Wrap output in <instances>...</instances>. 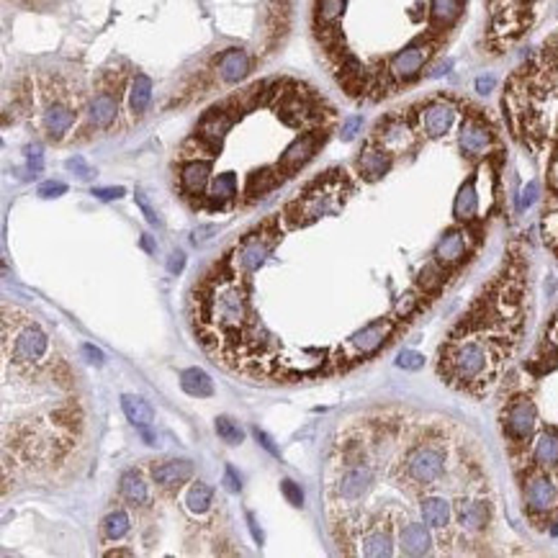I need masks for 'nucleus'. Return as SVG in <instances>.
Masks as SVG:
<instances>
[{
    "label": "nucleus",
    "mask_w": 558,
    "mask_h": 558,
    "mask_svg": "<svg viewBox=\"0 0 558 558\" xmlns=\"http://www.w3.org/2000/svg\"><path fill=\"white\" fill-rule=\"evenodd\" d=\"M185 268V255L178 250V252H170V257H168V270L173 273V276H178L180 270Z\"/></svg>",
    "instance_id": "nucleus-50"
},
{
    "label": "nucleus",
    "mask_w": 558,
    "mask_h": 558,
    "mask_svg": "<svg viewBox=\"0 0 558 558\" xmlns=\"http://www.w3.org/2000/svg\"><path fill=\"white\" fill-rule=\"evenodd\" d=\"M141 248H144V250H152V242H149V237H147V234H144V237H141Z\"/></svg>",
    "instance_id": "nucleus-57"
},
{
    "label": "nucleus",
    "mask_w": 558,
    "mask_h": 558,
    "mask_svg": "<svg viewBox=\"0 0 558 558\" xmlns=\"http://www.w3.org/2000/svg\"><path fill=\"white\" fill-rule=\"evenodd\" d=\"M237 196V178L234 173H224V175L214 178L211 191H209V198H211L214 206H224V201H232Z\"/></svg>",
    "instance_id": "nucleus-30"
},
{
    "label": "nucleus",
    "mask_w": 558,
    "mask_h": 558,
    "mask_svg": "<svg viewBox=\"0 0 558 558\" xmlns=\"http://www.w3.org/2000/svg\"><path fill=\"white\" fill-rule=\"evenodd\" d=\"M458 144L460 149L471 157H479L484 155L492 144V134H489V129L479 121H466L463 127H460V136H458Z\"/></svg>",
    "instance_id": "nucleus-16"
},
{
    "label": "nucleus",
    "mask_w": 558,
    "mask_h": 558,
    "mask_svg": "<svg viewBox=\"0 0 558 558\" xmlns=\"http://www.w3.org/2000/svg\"><path fill=\"white\" fill-rule=\"evenodd\" d=\"M124 188L121 185H106V188H93V196L100 198V201H116V198L124 196Z\"/></svg>",
    "instance_id": "nucleus-47"
},
{
    "label": "nucleus",
    "mask_w": 558,
    "mask_h": 558,
    "mask_svg": "<svg viewBox=\"0 0 558 558\" xmlns=\"http://www.w3.org/2000/svg\"><path fill=\"white\" fill-rule=\"evenodd\" d=\"M250 72V59L242 50H226L219 57V80L226 85H234L245 80V75Z\"/></svg>",
    "instance_id": "nucleus-17"
},
{
    "label": "nucleus",
    "mask_w": 558,
    "mask_h": 558,
    "mask_svg": "<svg viewBox=\"0 0 558 558\" xmlns=\"http://www.w3.org/2000/svg\"><path fill=\"white\" fill-rule=\"evenodd\" d=\"M134 201H136V206H139V209H141V214H144V219H147L149 224H152V226L160 224V216H157V211H155V209H152V204H149V198L144 196V193L136 191Z\"/></svg>",
    "instance_id": "nucleus-42"
},
{
    "label": "nucleus",
    "mask_w": 558,
    "mask_h": 558,
    "mask_svg": "<svg viewBox=\"0 0 558 558\" xmlns=\"http://www.w3.org/2000/svg\"><path fill=\"white\" fill-rule=\"evenodd\" d=\"M108 556H132V551H111Z\"/></svg>",
    "instance_id": "nucleus-58"
},
{
    "label": "nucleus",
    "mask_w": 558,
    "mask_h": 558,
    "mask_svg": "<svg viewBox=\"0 0 558 558\" xmlns=\"http://www.w3.org/2000/svg\"><path fill=\"white\" fill-rule=\"evenodd\" d=\"M36 193H39L42 198H59V196L67 193V185H64L62 180H47V183L39 185V191Z\"/></svg>",
    "instance_id": "nucleus-41"
},
{
    "label": "nucleus",
    "mask_w": 558,
    "mask_h": 558,
    "mask_svg": "<svg viewBox=\"0 0 558 558\" xmlns=\"http://www.w3.org/2000/svg\"><path fill=\"white\" fill-rule=\"evenodd\" d=\"M427 57H430V47H424V44H412V47L402 50L394 59H391V75L399 80L414 78V75L424 67Z\"/></svg>",
    "instance_id": "nucleus-9"
},
{
    "label": "nucleus",
    "mask_w": 558,
    "mask_h": 558,
    "mask_svg": "<svg viewBox=\"0 0 558 558\" xmlns=\"http://www.w3.org/2000/svg\"><path fill=\"white\" fill-rule=\"evenodd\" d=\"M64 168L70 170V173H75V175H78V178H83V180H88V178L93 175L91 165L85 163V160H83V157H80V155L70 157V160H67V163H64Z\"/></svg>",
    "instance_id": "nucleus-43"
},
{
    "label": "nucleus",
    "mask_w": 558,
    "mask_h": 558,
    "mask_svg": "<svg viewBox=\"0 0 558 558\" xmlns=\"http://www.w3.org/2000/svg\"><path fill=\"white\" fill-rule=\"evenodd\" d=\"M391 535L389 533H371V535L363 540V556H391L394 548H391Z\"/></svg>",
    "instance_id": "nucleus-35"
},
{
    "label": "nucleus",
    "mask_w": 558,
    "mask_h": 558,
    "mask_svg": "<svg viewBox=\"0 0 558 558\" xmlns=\"http://www.w3.org/2000/svg\"><path fill=\"white\" fill-rule=\"evenodd\" d=\"M248 525H250V533H252V537H255V543L257 545H262V533H260V528H257V523H255V517L252 515H248Z\"/></svg>",
    "instance_id": "nucleus-53"
},
{
    "label": "nucleus",
    "mask_w": 558,
    "mask_h": 558,
    "mask_svg": "<svg viewBox=\"0 0 558 558\" xmlns=\"http://www.w3.org/2000/svg\"><path fill=\"white\" fill-rule=\"evenodd\" d=\"M422 520L430 528H446L451 520V504L440 496H427L422 502Z\"/></svg>",
    "instance_id": "nucleus-25"
},
{
    "label": "nucleus",
    "mask_w": 558,
    "mask_h": 558,
    "mask_svg": "<svg viewBox=\"0 0 558 558\" xmlns=\"http://www.w3.org/2000/svg\"><path fill=\"white\" fill-rule=\"evenodd\" d=\"M121 496L129 504H147L149 499L147 484H144V479L136 471H127V474L121 476Z\"/></svg>",
    "instance_id": "nucleus-27"
},
{
    "label": "nucleus",
    "mask_w": 558,
    "mask_h": 558,
    "mask_svg": "<svg viewBox=\"0 0 558 558\" xmlns=\"http://www.w3.org/2000/svg\"><path fill=\"white\" fill-rule=\"evenodd\" d=\"M78 121V108L72 106L70 100L64 98H52L47 100V106L42 111V129L47 139L59 141Z\"/></svg>",
    "instance_id": "nucleus-4"
},
{
    "label": "nucleus",
    "mask_w": 558,
    "mask_h": 558,
    "mask_svg": "<svg viewBox=\"0 0 558 558\" xmlns=\"http://www.w3.org/2000/svg\"><path fill=\"white\" fill-rule=\"evenodd\" d=\"M121 409H124L127 419L134 424L136 430H141V427H152V422H155V409H152L141 396L124 394L121 396Z\"/></svg>",
    "instance_id": "nucleus-20"
},
{
    "label": "nucleus",
    "mask_w": 558,
    "mask_h": 558,
    "mask_svg": "<svg viewBox=\"0 0 558 558\" xmlns=\"http://www.w3.org/2000/svg\"><path fill=\"white\" fill-rule=\"evenodd\" d=\"M209 234H216V226H201V229H196V232H193V240L204 242V240H209Z\"/></svg>",
    "instance_id": "nucleus-54"
},
{
    "label": "nucleus",
    "mask_w": 558,
    "mask_h": 558,
    "mask_svg": "<svg viewBox=\"0 0 558 558\" xmlns=\"http://www.w3.org/2000/svg\"><path fill=\"white\" fill-rule=\"evenodd\" d=\"M270 248H273V242L265 240V234H248L240 248H237V268L242 273L257 270L270 255Z\"/></svg>",
    "instance_id": "nucleus-6"
},
{
    "label": "nucleus",
    "mask_w": 558,
    "mask_h": 558,
    "mask_svg": "<svg viewBox=\"0 0 558 558\" xmlns=\"http://www.w3.org/2000/svg\"><path fill=\"white\" fill-rule=\"evenodd\" d=\"M451 368H453V376L458 381H466V383L479 381L489 368V350L481 342H476V339L463 342V345H458L453 350Z\"/></svg>",
    "instance_id": "nucleus-3"
},
{
    "label": "nucleus",
    "mask_w": 558,
    "mask_h": 558,
    "mask_svg": "<svg viewBox=\"0 0 558 558\" xmlns=\"http://www.w3.org/2000/svg\"><path fill=\"white\" fill-rule=\"evenodd\" d=\"M180 389L185 394L206 399V396L214 394V381L211 376L206 373V371H201V368H185L183 373H180Z\"/></svg>",
    "instance_id": "nucleus-24"
},
{
    "label": "nucleus",
    "mask_w": 558,
    "mask_h": 558,
    "mask_svg": "<svg viewBox=\"0 0 558 558\" xmlns=\"http://www.w3.org/2000/svg\"><path fill=\"white\" fill-rule=\"evenodd\" d=\"M252 435H255V440H257V443H260V446L270 453V455H276V458H281V451H278V448H276V443H273V438H270L268 432L260 430V427H255Z\"/></svg>",
    "instance_id": "nucleus-46"
},
{
    "label": "nucleus",
    "mask_w": 558,
    "mask_h": 558,
    "mask_svg": "<svg viewBox=\"0 0 558 558\" xmlns=\"http://www.w3.org/2000/svg\"><path fill=\"white\" fill-rule=\"evenodd\" d=\"M209 175H211V165L204 163V160H193L180 170V185L188 196H198L209 183Z\"/></svg>",
    "instance_id": "nucleus-19"
},
{
    "label": "nucleus",
    "mask_w": 558,
    "mask_h": 558,
    "mask_svg": "<svg viewBox=\"0 0 558 558\" xmlns=\"http://www.w3.org/2000/svg\"><path fill=\"white\" fill-rule=\"evenodd\" d=\"M229 127H232V119H229L224 111H211L204 121H201V127H198V139L206 141V144H211V147H216V144H221V139H224V134L229 132Z\"/></svg>",
    "instance_id": "nucleus-22"
},
{
    "label": "nucleus",
    "mask_w": 558,
    "mask_h": 558,
    "mask_svg": "<svg viewBox=\"0 0 558 558\" xmlns=\"http://www.w3.org/2000/svg\"><path fill=\"white\" fill-rule=\"evenodd\" d=\"M281 492H283V496H286V502H289L291 507H304V492H301V487H298L296 481L283 479Z\"/></svg>",
    "instance_id": "nucleus-37"
},
{
    "label": "nucleus",
    "mask_w": 558,
    "mask_h": 558,
    "mask_svg": "<svg viewBox=\"0 0 558 558\" xmlns=\"http://www.w3.org/2000/svg\"><path fill=\"white\" fill-rule=\"evenodd\" d=\"M448 70H451V62H443L440 67H435V70H432L430 75H432V78H440V75H446Z\"/></svg>",
    "instance_id": "nucleus-56"
},
{
    "label": "nucleus",
    "mask_w": 558,
    "mask_h": 558,
    "mask_svg": "<svg viewBox=\"0 0 558 558\" xmlns=\"http://www.w3.org/2000/svg\"><path fill=\"white\" fill-rule=\"evenodd\" d=\"M487 507L481 502H466L460 504L458 509V523L466 528V530H481L487 525Z\"/></svg>",
    "instance_id": "nucleus-31"
},
{
    "label": "nucleus",
    "mask_w": 558,
    "mask_h": 558,
    "mask_svg": "<svg viewBox=\"0 0 558 558\" xmlns=\"http://www.w3.org/2000/svg\"><path fill=\"white\" fill-rule=\"evenodd\" d=\"M535 460L540 466H558V435L556 432H543L537 438Z\"/></svg>",
    "instance_id": "nucleus-32"
},
{
    "label": "nucleus",
    "mask_w": 558,
    "mask_h": 558,
    "mask_svg": "<svg viewBox=\"0 0 558 558\" xmlns=\"http://www.w3.org/2000/svg\"><path fill=\"white\" fill-rule=\"evenodd\" d=\"M553 535H558V523H556V528H553Z\"/></svg>",
    "instance_id": "nucleus-59"
},
{
    "label": "nucleus",
    "mask_w": 558,
    "mask_h": 558,
    "mask_svg": "<svg viewBox=\"0 0 558 558\" xmlns=\"http://www.w3.org/2000/svg\"><path fill=\"white\" fill-rule=\"evenodd\" d=\"M345 8V0H319V18L325 23L335 21Z\"/></svg>",
    "instance_id": "nucleus-39"
},
{
    "label": "nucleus",
    "mask_w": 558,
    "mask_h": 558,
    "mask_svg": "<svg viewBox=\"0 0 558 558\" xmlns=\"http://www.w3.org/2000/svg\"><path fill=\"white\" fill-rule=\"evenodd\" d=\"M389 332H391L389 322H386V319H378V322H373V325L358 330V332L350 337V347H353L358 355L373 353V350H378V347L383 345V339L389 337Z\"/></svg>",
    "instance_id": "nucleus-11"
},
{
    "label": "nucleus",
    "mask_w": 558,
    "mask_h": 558,
    "mask_svg": "<svg viewBox=\"0 0 558 558\" xmlns=\"http://www.w3.org/2000/svg\"><path fill=\"white\" fill-rule=\"evenodd\" d=\"M363 129V119L361 116H350V119L345 121V124H342V139L345 141H350V139H355V136H358V132H361Z\"/></svg>",
    "instance_id": "nucleus-45"
},
{
    "label": "nucleus",
    "mask_w": 558,
    "mask_h": 558,
    "mask_svg": "<svg viewBox=\"0 0 558 558\" xmlns=\"http://www.w3.org/2000/svg\"><path fill=\"white\" fill-rule=\"evenodd\" d=\"M419 283H422L424 289H435L440 283V273L435 270V265H427V268L419 273Z\"/></svg>",
    "instance_id": "nucleus-49"
},
{
    "label": "nucleus",
    "mask_w": 558,
    "mask_h": 558,
    "mask_svg": "<svg viewBox=\"0 0 558 558\" xmlns=\"http://www.w3.org/2000/svg\"><path fill=\"white\" fill-rule=\"evenodd\" d=\"M391 168V157L383 152V149L366 147L358 157V170L361 175H366L368 180H378L381 175H386Z\"/></svg>",
    "instance_id": "nucleus-21"
},
{
    "label": "nucleus",
    "mask_w": 558,
    "mask_h": 558,
    "mask_svg": "<svg viewBox=\"0 0 558 558\" xmlns=\"http://www.w3.org/2000/svg\"><path fill=\"white\" fill-rule=\"evenodd\" d=\"M446 468V458L438 448H419L409 455V463H407V474L417 484H432L438 481L440 474Z\"/></svg>",
    "instance_id": "nucleus-5"
},
{
    "label": "nucleus",
    "mask_w": 558,
    "mask_h": 558,
    "mask_svg": "<svg viewBox=\"0 0 558 558\" xmlns=\"http://www.w3.org/2000/svg\"><path fill=\"white\" fill-rule=\"evenodd\" d=\"M430 16L435 23H453L460 16V0H432Z\"/></svg>",
    "instance_id": "nucleus-34"
},
{
    "label": "nucleus",
    "mask_w": 558,
    "mask_h": 558,
    "mask_svg": "<svg viewBox=\"0 0 558 558\" xmlns=\"http://www.w3.org/2000/svg\"><path fill=\"white\" fill-rule=\"evenodd\" d=\"M335 191L332 185H330V178H319L317 183L309 185V191L304 193L301 198H296L293 204L289 206V216L291 221H293V226L298 224H311L314 219H319V216H325V214L335 211L337 209V204L332 201Z\"/></svg>",
    "instance_id": "nucleus-2"
},
{
    "label": "nucleus",
    "mask_w": 558,
    "mask_h": 558,
    "mask_svg": "<svg viewBox=\"0 0 558 558\" xmlns=\"http://www.w3.org/2000/svg\"><path fill=\"white\" fill-rule=\"evenodd\" d=\"M191 476H193L191 460H168V463H163V466L152 468V479H155L157 487H163V489L183 487Z\"/></svg>",
    "instance_id": "nucleus-14"
},
{
    "label": "nucleus",
    "mask_w": 558,
    "mask_h": 558,
    "mask_svg": "<svg viewBox=\"0 0 558 558\" xmlns=\"http://www.w3.org/2000/svg\"><path fill=\"white\" fill-rule=\"evenodd\" d=\"M26 165L31 173H39V170L44 168V152L39 144H31V147H26Z\"/></svg>",
    "instance_id": "nucleus-44"
},
{
    "label": "nucleus",
    "mask_w": 558,
    "mask_h": 558,
    "mask_svg": "<svg viewBox=\"0 0 558 558\" xmlns=\"http://www.w3.org/2000/svg\"><path fill=\"white\" fill-rule=\"evenodd\" d=\"M455 124V108L451 103H430L422 111V129L427 136H443Z\"/></svg>",
    "instance_id": "nucleus-10"
},
{
    "label": "nucleus",
    "mask_w": 558,
    "mask_h": 558,
    "mask_svg": "<svg viewBox=\"0 0 558 558\" xmlns=\"http://www.w3.org/2000/svg\"><path fill=\"white\" fill-rule=\"evenodd\" d=\"M129 533V515L124 509H113L111 515L103 517L100 523V535L106 540H121Z\"/></svg>",
    "instance_id": "nucleus-29"
},
{
    "label": "nucleus",
    "mask_w": 558,
    "mask_h": 558,
    "mask_svg": "<svg viewBox=\"0 0 558 558\" xmlns=\"http://www.w3.org/2000/svg\"><path fill=\"white\" fill-rule=\"evenodd\" d=\"M317 134H304L298 136L291 147H286V152L281 155V160H278V173H283V175H291V173H296L298 168L304 163H309L311 155L317 152Z\"/></svg>",
    "instance_id": "nucleus-7"
},
{
    "label": "nucleus",
    "mask_w": 558,
    "mask_h": 558,
    "mask_svg": "<svg viewBox=\"0 0 558 558\" xmlns=\"http://www.w3.org/2000/svg\"><path fill=\"white\" fill-rule=\"evenodd\" d=\"M494 85H496L494 75H481V78H476V93L479 95H489V93L494 91Z\"/></svg>",
    "instance_id": "nucleus-51"
},
{
    "label": "nucleus",
    "mask_w": 558,
    "mask_h": 558,
    "mask_svg": "<svg viewBox=\"0 0 558 558\" xmlns=\"http://www.w3.org/2000/svg\"><path fill=\"white\" fill-rule=\"evenodd\" d=\"M463 255H466V237H463V232H458V229L443 234V240H440L438 248H435V257H438V262H443V265L458 262Z\"/></svg>",
    "instance_id": "nucleus-23"
},
{
    "label": "nucleus",
    "mask_w": 558,
    "mask_h": 558,
    "mask_svg": "<svg viewBox=\"0 0 558 558\" xmlns=\"http://www.w3.org/2000/svg\"><path fill=\"white\" fill-rule=\"evenodd\" d=\"M119 116V98L113 93H98L88 106V124L93 129H108Z\"/></svg>",
    "instance_id": "nucleus-12"
},
{
    "label": "nucleus",
    "mask_w": 558,
    "mask_h": 558,
    "mask_svg": "<svg viewBox=\"0 0 558 558\" xmlns=\"http://www.w3.org/2000/svg\"><path fill=\"white\" fill-rule=\"evenodd\" d=\"M80 355H83V361L91 363V366H103V361H106L103 350H100V347H95V345H91V342L80 345Z\"/></svg>",
    "instance_id": "nucleus-40"
},
{
    "label": "nucleus",
    "mask_w": 558,
    "mask_h": 558,
    "mask_svg": "<svg viewBox=\"0 0 558 558\" xmlns=\"http://www.w3.org/2000/svg\"><path fill=\"white\" fill-rule=\"evenodd\" d=\"M507 435L515 440H525L533 435V427H535V407H533L530 399H520L509 407L507 412Z\"/></svg>",
    "instance_id": "nucleus-8"
},
{
    "label": "nucleus",
    "mask_w": 558,
    "mask_h": 558,
    "mask_svg": "<svg viewBox=\"0 0 558 558\" xmlns=\"http://www.w3.org/2000/svg\"><path fill=\"white\" fill-rule=\"evenodd\" d=\"M396 366L404 371H419L424 366V355H419L417 350H402L396 355Z\"/></svg>",
    "instance_id": "nucleus-38"
},
{
    "label": "nucleus",
    "mask_w": 558,
    "mask_h": 558,
    "mask_svg": "<svg viewBox=\"0 0 558 558\" xmlns=\"http://www.w3.org/2000/svg\"><path fill=\"white\" fill-rule=\"evenodd\" d=\"M371 481H373L371 466L358 463V466L347 468L345 476L339 479V496H342V499H361L368 492V487H371Z\"/></svg>",
    "instance_id": "nucleus-15"
},
{
    "label": "nucleus",
    "mask_w": 558,
    "mask_h": 558,
    "mask_svg": "<svg viewBox=\"0 0 558 558\" xmlns=\"http://www.w3.org/2000/svg\"><path fill=\"white\" fill-rule=\"evenodd\" d=\"M47 350H50V337L36 322H23L13 332V339L6 337V355L21 368L42 363Z\"/></svg>",
    "instance_id": "nucleus-1"
},
{
    "label": "nucleus",
    "mask_w": 558,
    "mask_h": 558,
    "mask_svg": "<svg viewBox=\"0 0 558 558\" xmlns=\"http://www.w3.org/2000/svg\"><path fill=\"white\" fill-rule=\"evenodd\" d=\"M476 209H479V196H476V185L468 180L466 185H460L458 196H455V204H453V214H455V219L466 221V219H474L476 216Z\"/></svg>",
    "instance_id": "nucleus-26"
},
{
    "label": "nucleus",
    "mask_w": 558,
    "mask_h": 558,
    "mask_svg": "<svg viewBox=\"0 0 558 558\" xmlns=\"http://www.w3.org/2000/svg\"><path fill=\"white\" fill-rule=\"evenodd\" d=\"M399 545H402V553H407V556H424V553L430 551L432 535L424 525L412 523L399 535Z\"/></svg>",
    "instance_id": "nucleus-18"
},
{
    "label": "nucleus",
    "mask_w": 558,
    "mask_h": 558,
    "mask_svg": "<svg viewBox=\"0 0 558 558\" xmlns=\"http://www.w3.org/2000/svg\"><path fill=\"white\" fill-rule=\"evenodd\" d=\"M211 499H214V492L206 487V484H201V481H196V484L188 489V494H185V504H188V509H191L193 515H204V512H209Z\"/></svg>",
    "instance_id": "nucleus-33"
},
{
    "label": "nucleus",
    "mask_w": 558,
    "mask_h": 558,
    "mask_svg": "<svg viewBox=\"0 0 558 558\" xmlns=\"http://www.w3.org/2000/svg\"><path fill=\"white\" fill-rule=\"evenodd\" d=\"M525 502L535 512H545L556 504V484L548 476H533L525 487Z\"/></svg>",
    "instance_id": "nucleus-13"
},
{
    "label": "nucleus",
    "mask_w": 558,
    "mask_h": 558,
    "mask_svg": "<svg viewBox=\"0 0 558 558\" xmlns=\"http://www.w3.org/2000/svg\"><path fill=\"white\" fill-rule=\"evenodd\" d=\"M412 306H414V296H412V293H407V296H402V301H399L396 311H399V314H407V311H412Z\"/></svg>",
    "instance_id": "nucleus-55"
},
{
    "label": "nucleus",
    "mask_w": 558,
    "mask_h": 558,
    "mask_svg": "<svg viewBox=\"0 0 558 558\" xmlns=\"http://www.w3.org/2000/svg\"><path fill=\"white\" fill-rule=\"evenodd\" d=\"M216 435H219L221 440H224L226 446H240L242 440H245V430L240 427V422H234L232 417H226V414H221V417H216Z\"/></svg>",
    "instance_id": "nucleus-36"
},
{
    "label": "nucleus",
    "mask_w": 558,
    "mask_h": 558,
    "mask_svg": "<svg viewBox=\"0 0 558 558\" xmlns=\"http://www.w3.org/2000/svg\"><path fill=\"white\" fill-rule=\"evenodd\" d=\"M152 100V80L147 75H136L134 83H132V91H129V106H132V113H144Z\"/></svg>",
    "instance_id": "nucleus-28"
},
{
    "label": "nucleus",
    "mask_w": 558,
    "mask_h": 558,
    "mask_svg": "<svg viewBox=\"0 0 558 558\" xmlns=\"http://www.w3.org/2000/svg\"><path fill=\"white\" fill-rule=\"evenodd\" d=\"M224 487L229 489V492H240V489H242L240 476H237V471H234L232 466L224 468Z\"/></svg>",
    "instance_id": "nucleus-52"
},
{
    "label": "nucleus",
    "mask_w": 558,
    "mask_h": 558,
    "mask_svg": "<svg viewBox=\"0 0 558 558\" xmlns=\"http://www.w3.org/2000/svg\"><path fill=\"white\" fill-rule=\"evenodd\" d=\"M537 191H540V185H537V183H528V185H525L523 196H520V201H517V209H528L530 204H535Z\"/></svg>",
    "instance_id": "nucleus-48"
}]
</instances>
